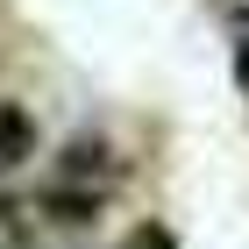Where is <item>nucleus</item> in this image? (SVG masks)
<instances>
[{
  "label": "nucleus",
  "instance_id": "obj_1",
  "mask_svg": "<svg viewBox=\"0 0 249 249\" xmlns=\"http://www.w3.org/2000/svg\"><path fill=\"white\" fill-rule=\"evenodd\" d=\"M114 185H121V150L100 128L71 135V142L50 157L43 185H36V213H50V221H93V213L114 199Z\"/></svg>",
  "mask_w": 249,
  "mask_h": 249
},
{
  "label": "nucleus",
  "instance_id": "obj_2",
  "mask_svg": "<svg viewBox=\"0 0 249 249\" xmlns=\"http://www.w3.org/2000/svg\"><path fill=\"white\" fill-rule=\"evenodd\" d=\"M29 157H36V121L21 114L15 100H0V178H7V171H21Z\"/></svg>",
  "mask_w": 249,
  "mask_h": 249
},
{
  "label": "nucleus",
  "instance_id": "obj_3",
  "mask_svg": "<svg viewBox=\"0 0 249 249\" xmlns=\"http://www.w3.org/2000/svg\"><path fill=\"white\" fill-rule=\"evenodd\" d=\"M228 36H235V71H242V86H249V7L242 0L228 7Z\"/></svg>",
  "mask_w": 249,
  "mask_h": 249
}]
</instances>
